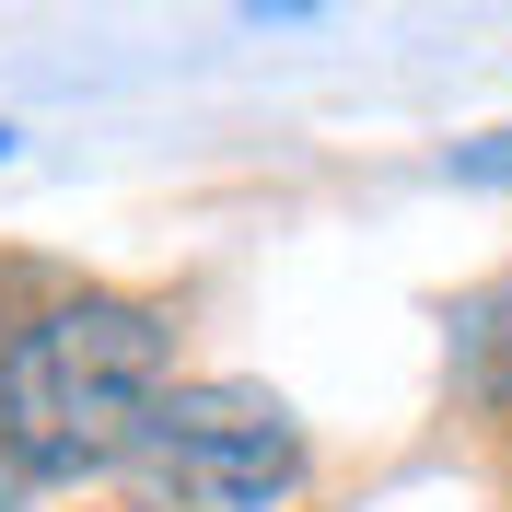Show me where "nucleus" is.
I'll return each instance as SVG.
<instances>
[{"instance_id": "nucleus-1", "label": "nucleus", "mask_w": 512, "mask_h": 512, "mask_svg": "<svg viewBox=\"0 0 512 512\" xmlns=\"http://www.w3.org/2000/svg\"><path fill=\"white\" fill-rule=\"evenodd\" d=\"M163 396H175V326L152 303L82 291V303H47L35 326H12L0 443L24 478H105V466H128Z\"/></svg>"}, {"instance_id": "nucleus-2", "label": "nucleus", "mask_w": 512, "mask_h": 512, "mask_svg": "<svg viewBox=\"0 0 512 512\" xmlns=\"http://www.w3.org/2000/svg\"><path fill=\"white\" fill-rule=\"evenodd\" d=\"M303 489V431L268 384H175L128 443L140 512H280Z\"/></svg>"}, {"instance_id": "nucleus-3", "label": "nucleus", "mask_w": 512, "mask_h": 512, "mask_svg": "<svg viewBox=\"0 0 512 512\" xmlns=\"http://www.w3.org/2000/svg\"><path fill=\"white\" fill-rule=\"evenodd\" d=\"M454 384H466L489 419H512V268L454 315Z\"/></svg>"}, {"instance_id": "nucleus-4", "label": "nucleus", "mask_w": 512, "mask_h": 512, "mask_svg": "<svg viewBox=\"0 0 512 512\" xmlns=\"http://www.w3.org/2000/svg\"><path fill=\"white\" fill-rule=\"evenodd\" d=\"M454 175H466V187H512V128H501V140H466Z\"/></svg>"}, {"instance_id": "nucleus-5", "label": "nucleus", "mask_w": 512, "mask_h": 512, "mask_svg": "<svg viewBox=\"0 0 512 512\" xmlns=\"http://www.w3.org/2000/svg\"><path fill=\"white\" fill-rule=\"evenodd\" d=\"M0 512H24V466H12V443H0Z\"/></svg>"}, {"instance_id": "nucleus-6", "label": "nucleus", "mask_w": 512, "mask_h": 512, "mask_svg": "<svg viewBox=\"0 0 512 512\" xmlns=\"http://www.w3.org/2000/svg\"><path fill=\"white\" fill-rule=\"evenodd\" d=\"M0 152H12V128H0Z\"/></svg>"}]
</instances>
